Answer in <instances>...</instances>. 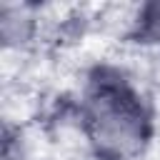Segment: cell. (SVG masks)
Listing matches in <instances>:
<instances>
[{
    "label": "cell",
    "instance_id": "3957f363",
    "mask_svg": "<svg viewBox=\"0 0 160 160\" xmlns=\"http://www.w3.org/2000/svg\"><path fill=\"white\" fill-rule=\"evenodd\" d=\"M140 25H142V32L152 40H160V2L155 5H148L142 12H140Z\"/></svg>",
    "mask_w": 160,
    "mask_h": 160
},
{
    "label": "cell",
    "instance_id": "6da1fadb",
    "mask_svg": "<svg viewBox=\"0 0 160 160\" xmlns=\"http://www.w3.org/2000/svg\"><path fill=\"white\" fill-rule=\"evenodd\" d=\"M88 130L100 152L125 158L145 138V112L122 82L100 80L88 100Z\"/></svg>",
    "mask_w": 160,
    "mask_h": 160
},
{
    "label": "cell",
    "instance_id": "7a4b0ae2",
    "mask_svg": "<svg viewBox=\"0 0 160 160\" xmlns=\"http://www.w3.org/2000/svg\"><path fill=\"white\" fill-rule=\"evenodd\" d=\"M0 28H2L5 45H20L30 32V18L25 12H20V8L5 5L2 15H0Z\"/></svg>",
    "mask_w": 160,
    "mask_h": 160
}]
</instances>
